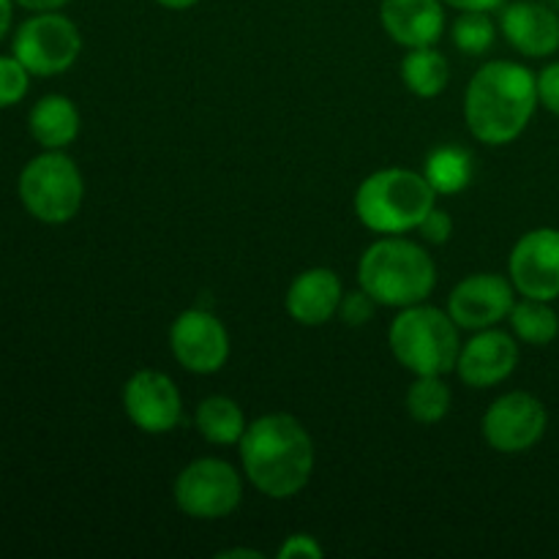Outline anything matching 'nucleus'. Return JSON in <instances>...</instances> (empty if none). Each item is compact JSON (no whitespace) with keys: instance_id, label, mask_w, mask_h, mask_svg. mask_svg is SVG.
Segmentation results:
<instances>
[{"instance_id":"nucleus-1","label":"nucleus","mask_w":559,"mask_h":559,"mask_svg":"<svg viewBox=\"0 0 559 559\" xmlns=\"http://www.w3.org/2000/svg\"><path fill=\"white\" fill-rule=\"evenodd\" d=\"M538 104V74L513 60H489L469 80L464 120L484 145H508L524 134Z\"/></svg>"},{"instance_id":"nucleus-2","label":"nucleus","mask_w":559,"mask_h":559,"mask_svg":"<svg viewBox=\"0 0 559 559\" xmlns=\"http://www.w3.org/2000/svg\"><path fill=\"white\" fill-rule=\"evenodd\" d=\"M243 473L271 500H289L314 473V442L298 418L271 413L251 420L240 437Z\"/></svg>"},{"instance_id":"nucleus-3","label":"nucleus","mask_w":559,"mask_h":559,"mask_svg":"<svg viewBox=\"0 0 559 559\" xmlns=\"http://www.w3.org/2000/svg\"><path fill=\"white\" fill-rule=\"evenodd\" d=\"M358 284L377 300V306L407 309L426 304L437 284V265L424 246L402 235H385L360 257Z\"/></svg>"},{"instance_id":"nucleus-4","label":"nucleus","mask_w":559,"mask_h":559,"mask_svg":"<svg viewBox=\"0 0 559 559\" xmlns=\"http://www.w3.org/2000/svg\"><path fill=\"white\" fill-rule=\"evenodd\" d=\"M437 191L426 175L404 167L371 173L355 191V213L360 224L377 235H404L418 229L435 207Z\"/></svg>"},{"instance_id":"nucleus-5","label":"nucleus","mask_w":559,"mask_h":559,"mask_svg":"<svg viewBox=\"0 0 559 559\" xmlns=\"http://www.w3.org/2000/svg\"><path fill=\"white\" fill-rule=\"evenodd\" d=\"M388 342L393 358L418 377L451 374L462 353V338L453 317L426 304L399 311L388 331Z\"/></svg>"},{"instance_id":"nucleus-6","label":"nucleus","mask_w":559,"mask_h":559,"mask_svg":"<svg viewBox=\"0 0 559 559\" xmlns=\"http://www.w3.org/2000/svg\"><path fill=\"white\" fill-rule=\"evenodd\" d=\"M20 202L36 222L66 224L80 213L85 180L80 167L63 151H44L22 167L16 180Z\"/></svg>"},{"instance_id":"nucleus-7","label":"nucleus","mask_w":559,"mask_h":559,"mask_svg":"<svg viewBox=\"0 0 559 559\" xmlns=\"http://www.w3.org/2000/svg\"><path fill=\"white\" fill-rule=\"evenodd\" d=\"M82 52L80 27L58 11H36L16 27L11 55L33 76H55L69 71Z\"/></svg>"},{"instance_id":"nucleus-8","label":"nucleus","mask_w":559,"mask_h":559,"mask_svg":"<svg viewBox=\"0 0 559 559\" xmlns=\"http://www.w3.org/2000/svg\"><path fill=\"white\" fill-rule=\"evenodd\" d=\"M243 500V480L224 459H197L175 478V502L191 519L213 522L238 511Z\"/></svg>"},{"instance_id":"nucleus-9","label":"nucleus","mask_w":559,"mask_h":559,"mask_svg":"<svg viewBox=\"0 0 559 559\" xmlns=\"http://www.w3.org/2000/svg\"><path fill=\"white\" fill-rule=\"evenodd\" d=\"M549 426L544 402L527 391H511L491 402L484 415V437L495 451L524 453L538 445Z\"/></svg>"},{"instance_id":"nucleus-10","label":"nucleus","mask_w":559,"mask_h":559,"mask_svg":"<svg viewBox=\"0 0 559 559\" xmlns=\"http://www.w3.org/2000/svg\"><path fill=\"white\" fill-rule=\"evenodd\" d=\"M169 349L186 371L216 374L229 358V333L211 311L186 309L169 328Z\"/></svg>"},{"instance_id":"nucleus-11","label":"nucleus","mask_w":559,"mask_h":559,"mask_svg":"<svg viewBox=\"0 0 559 559\" xmlns=\"http://www.w3.org/2000/svg\"><path fill=\"white\" fill-rule=\"evenodd\" d=\"M511 282L522 298H559V229L538 227L516 240L508 260Z\"/></svg>"},{"instance_id":"nucleus-12","label":"nucleus","mask_w":559,"mask_h":559,"mask_svg":"<svg viewBox=\"0 0 559 559\" xmlns=\"http://www.w3.org/2000/svg\"><path fill=\"white\" fill-rule=\"evenodd\" d=\"M516 287L500 273H473L453 287L448 314L464 331H486L511 317Z\"/></svg>"},{"instance_id":"nucleus-13","label":"nucleus","mask_w":559,"mask_h":559,"mask_svg":"<svg viewBox=\"0 0 559 559\" xmlns=\"http://www.w3.org/2000/svg\"><path fill=\"white\" fill-rule=\"evenodd\" d=\"M123 409L145 435H169L180 424L183 399L164 371L142 369L123 385Z\"/></svg>"},{"instance_id":"nucleus-14","label":"nucleus","mask_w":559,"mask_h":559,"mask_svg":"<svg viewBox=\"0 0 559 559\" xmlns=\"http://www.w3.org/2000/svg\"><path fill=\"white\" fill-rule=\"evenodd\" d=\"M516 338L497 328H486V331H475V336L464 344L456 360V371L464 385L495 388L516 371Z\"/></svg>"},{"instance_id":"nucleus-15","label":"nucleus","mask_w":559,"mask_h":559,"mask_svg":"<svg viewBox=\"0 0 559 559\" xmlns=\"http://www.w3.org/2000/svg\"><path fill=\"white\" fill-rule=\"evenodd\" d=\"M500 31L524 58H549L559 49V14L538 0H516L506 5Z\"/></svg>"},{"instance_id":"nucleus-16","label":"nucleus","mask_w":559,"mask_h":559,"mask_svg":"<svg viewBox=\"0 0 559 559\" xmlns=\"http://www.w3.org/2000/svg\"><path fill=\"white\" fill-rule=\"evenodd\" d=\"M380 20L388 36L407 49L435 47L445 31L442 0H382Z\"/></svg>"},{"instance_id":"nucleus-17","label":"nucleus","mask_w":559,"mask_h":559,"mask_svg":"<svg viewBox=\"0 0 559 559\" xmlns=\"http://www.w3.org/2000/svg\"><path fill=\"white\" fill-rule=\"evenodd\" d=\"M344 287L342 278L331 267H309L287 289V311L295 322L306 328L325 325L338 314Z\"/></svg>"},{"instance_id":"nucleus-18","label":"nucleus","mask_w":559,"mask_h":559,"mask_svg":"<svg viewBox=\"0 0 559 559\" xmlns=\"http://www.w3.org/2000/svg\"><path fill=\"white\" fill-rule=\"evenodd\" d=\"M27 129L44 151H63L80 136V109L69 96L49 93L33 104Z\"/></svg>"},{"instance_id":"nucleus-19","label":"nucleus","mask_w":559,"mask_h":559,"mask_svg":"<svg viewBox=\"0 0 559 559\" xmlns=\"http://www.w3.org/2000/svg\"><path fill=\"white\" fill-rule=\"evenodd\" d=\"M197 431L205 437L211 445H235L240 442L246 431V418L243 409L238 407V402H233L229 396H207L202 399L200 407L194 415Z\"/></svg>"},{"instance_id":"nucleus-20","label":"nucleus","mask_w":559,"mask_h":559,"mask_svg":"<svg viewBox=\"0 0 559 559\" xmlns=\"http://www.w3.org/2000/svg\"><path fill=\"white\" fill-rule=\"evenodd\" d=\"M402 80L415 96L435 98L448 87L451 66H448L445 55L435 47L409 49L407 58L402 60Z\"/></svg>"},{"instance_id":"nucleus-21","label":"nucleus","mask_w":559,"mask_h":559,"mask_svg":"<svg viewBox=\"0 0 559 559\" xmlns=\"http://www.w3.org/2000/svg\"><path fill=\"white\" fill-rule=\"evenodd\" d=\"M424 175L437 194H459L473 183V156L464 147L442 145L426 156Z\"/></svg>"},{"instance_id":"nucleus-22","label":"nucleus","mask_w":559,"mask_h":559,"mask_svg":"<svg viewBox=\"0 0 559 559\" xmlns=\"http://www.w3.org/2000/svg\"><path fill=\"white\" fill-rule=\"evenodd\" d=\"M508 320H511L513 336L530 347H549L559 336V317L551 309V300H519Z\"/></svg>"},{"instance_id":"nucleus-23","label":"nucleus","mask_w":559,"mask_h":559,"mask_svg":"<svg viewBox=\"0 0 559 559\" xmlns=\"http://www.w3.org/2000/svg\"><path fill=\"white\" fill-rule=\"evenodd\" d=\"M451 388L442 377H418L407 391V413L418 424H440L451 413Z\"/></svg>"},{"instance_id":"nucleus-24","label":"nucleus","mask_w":559,"mask_h":559,"mask_svg":"<svg viewBox=\"0 0 559 559\" xmlns=\"http://www.w3.org/2000/svg\"><path fill=\"white\" fill-rule=\"evenodd\" d=\"M451 36L464 55H484L495 44L497 25L489 11H462V16L453 22Z\"/></svg>"},{"instance_id":"nucleus-25","label":"nucleus","mask_w":559,"mask_h":559,"mask_svg":"<svg viewBox=\"0 0 559 559\" xmlns=\"http://www.w3.org/2000/svg\"><path fill=\"white\" fill-rule=\"evenodd\" d=\"M31 76V71L14 55H0V109L16 107L27 96Z\"/></svg>"},{"instance_id":"nucleus-26","label":"nucleus","mask_w":559,"mask_h":559,"mask_svg":"<svg viewBox=\"0 0 559 559\" xmlns=\"http://www.w3.org/2000/svg\"><path fill=\"white\" fill-rule=\"evenodd\" d=\"M377 300L371 298L366 289H358V293H347L342 298V306H338V317L347 322L349 328H360L374 317Z\"/></svg>"},{"instance_id":"nucleus-27","label":"nucleus","mask_w":559,"mask_h":559,"mask_svg":"<svg viewBox=\"0 0 559 559\" xmlns=\"http://www.w3.org/2000/svg\"><path fill=\"white\" fill-rule=\"evenodd\" d=\"M420 235H424L426 243H435V246H442L451 240L453 235V218L448 216L445 211H437V207H431L429 213H426V218L420 222Z\"/></svg>"},{"instance_id":"nucleus-28","label":"nucleus","mask_w":559,"mask_h":559,"mask_svg":"<svg viewBox=\"0 0 559 559\" xmlns=\"http://www.w3.org/2000/svg\"><path fill=\"white\" fill-rule=\"evenodd\" d=\"M538 102L559 118V60L544 66L538 74Z\"/></svg>"},{"instance_id":"nucleus-29","label":"nucleus","mask_w":559,"mask_h":559,"mask_svg":"<svg viewBox=\"0 0 559 559\" xmlns=\"http://www.w3.org/2000/svg\"><path fill=\"white\" fill-rule=\"evenodd\" d=\"M322 555H325V549L317 544V538H311V535H306V533L289 535V538L278 546V559H295V557L320 559Z\"/></svg>"},{"instance_id":"nucleus-30","label":"nucleus","mask_w":559,"mask_h":559,"mask_svg":"<svg viewBox=\"0 0 559 559\" xmlns=\"http://www.w3.org/2000/svg\"><path fill=\"white\" fill-rule=\"evenodd\" d=\"M442 3L453 5L459 11H495L500 9L506 0H442Z\"/></svg>"},{"instance_id":"nucleus-31","label":"nucleus","mask_w":559,"mask_h":559,"mask_svg":"<svg viewBox=\"0 0 559 559\" xmlns=\"http://www.w3.org/2000/svg\"><path fill=\"white\" fill-rule=\"evenodd\" d=\"M14 3L16 0H0V41L9 36L11 22H14Z\"/></svg>"},{"instance_id":"nucleus-32","label":"nucleus","mask_w":559,"mask_h":559,"mask_svg":"<svg viewBox=\"0 0 559 559\" xmlns=\"http://www.w3.org/2000/svg\"><path fill=\"white\" fill-rule=\"evenodd\" d=\"M16 3L27 11H58L63 9L69 0H16Z\"/></svg>"},{"instance_id":"nucleus-33","label":"nucleus","mask_w":559,"mask_h":559,"mask_svg":"<svg viewBox=\"0 0 559 559\" xmlns=\"http://www.w3.org/2000/svg\"><path fill=\"white\" fill-rule=\"evenodd\" d=\"M158 5H164V9H173V11H183V9H191V5H197L200 0H156Z\"/></svg>"},{"instance_id":"nucleus-34","label":"nucleus","mask_w":559,"mask_h":559,"mask_svg":"<svg viewBox=\"0 0 559 559\" xmlns=\"http://www.w3.org/2000/svg\"><path fill=\"white\" fill-rule=\"evenodd\" d=\"M222 559H233V557H249V559H262V555L260 551H254V549H229V551H222V555H218Z\"/></svg>"}]
</instances>
